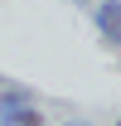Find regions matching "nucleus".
Returning <instances> with one entry per match:
<instances>
[{
  "instance_id": "obj_3",
  "label": "nucleus",
  "mask_w": 121,
  "mask_h": 126,
  "mask_svg": "<svg viewBox=\"0 0 121 126\" xmlns=\"http://www.w3.org/2000/svg\"><path fill=\"white\" fill-rule=\"evenodd\" d=\"M68 126H87V121H68Z\"/></svg>"
},
{
  "instance_id": "obj_4",
  "label": "nucleus",
  "mask_w": 121,
  "mask_h": 126,
  "mask_svg": "<svg viewBox=\"0 0 121 126\" xmlns=\"http://www.w3.org/2000/svg\"><path fill=\"white\" fill-rule=\"evenodd\" d=\"M116 126H121V121H116Z\"/></svg>"
},
{
  "instance_id": "obj_1",
  "label": "nucleus",
  "mask_w": 121,
  "mask_h": 126,
  "mask_svg": "<svg viewBox=\"0 0 121 126\" xmlns=\"http://www.w3.org/2000/svg\"><path fill=\"white\" fill-rule=\"evenodd\" d=\"M0 116H5V126H44L39 111L29 107V97H5L0 102Z\"/></svg>"
},
{
  "instance_id": "obj_2",
  "label": "nucleus",
  "mask_w": 121,
  "mask_h": 126,
  "mask_svg": "<svg viewBox=\"0 0 121 126\" xmlns=\"http://www.w3.org/2000/svg\"><path fill=\"white\" fill-rule=\"evenodd\" d=\"M97 29L106 44H121V0H102L97 5Z\"/></svg>"
}]
</instances>
